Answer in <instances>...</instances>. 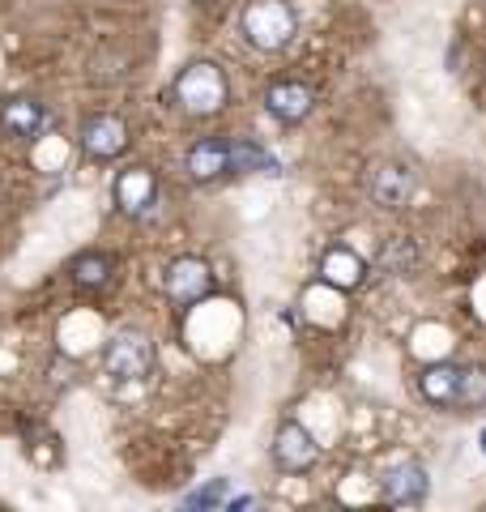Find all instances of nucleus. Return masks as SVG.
I'll return each instance as SVG.
<instances>
[{"instance_id":"nucleus-1","label":"nucleus","mask_w":486,"mask_h":512,"mask_svg":"<svg viewBox=\"0 0 486 512\" xmlns=\"http://www.w3.org/2000/svg\"><path fill=\"white\" fill-rule=\"evenodd\" d=\"M231 99V82L226 73L218 69L214 60H192L180 69V77L171 82V103L184 111V116H197V120H209L218 116Z\"/></svg>"},{"instance_id":"nucleus-2","label":"nucleus","mask_w":486,"mask_h":512,"mask_svg":"<svg viewBox=\"0 0 486 512\" xmlns=\"http://www.w3.org/2000/svg\"><path fill=\"white\" fill-rule=\"evenodd\" d=\"M239 30L256 52H282V47L295 39L299 18L286 0H248L239 13Z\"/></svg>"},{"instance_id":"nucleus-3","label":"nucleus","mask_w":486,"mask_h":512,"mask_svg":"<svg viewBox=\"0 0 486 512\" xmlns=\"http://www.w3.org/2000/svg\"><path fill=\"white\" fill-rule=\"evenodd\" d=\"M154 342H150V333L145 329H133V325H124L116 329L107 338L103 346V372L111 380H145L154 372Z\"/></svg>"},{"instance_id":"nucleus-4","label":"nucleus","mask_w":486,"mask_h":512,"mask_svg":"<svg viewBox=\"0 0 486 512\" xmlns=\"http://www.w3.org/2000/svg\"><path fill=\"white\" fill-rule=\"evenodd\" d=\"M162 291L175 308H192V303H205L214 295V269L201 256H175L162 274Z\"/></svg>"},{"instance_id":"nucleus-5","label":"nucleus","mask_w":486,"mask_h":512,"mask_svg":"<svg viewBox=\"0 0 486 512\" xmlns=\"http://www.w3.org/2000/svg\"><path fill=\"white\" fill-rule=\"evenodd\" d=\"M128 124L124 116H116V111H99V116H90L86 124H81V150H86L90 163H116V158L128 150Z\"/></svg>"},{"instance_id":"nucleus-6","label":"nucleus","mask_w":486,"mask_h":512,"mask_svg":"<svg viewBox=\"0 0 486 512\" xmlns=\"http://www.w3.org/2000/svg\"><path fill=\"white\" fill-rule=\"evenodd\" d=\"M320 461V444L299 419H286L273 436V466L282 474H307Z\"/></svg>"},{"instance_id":"nucleus-7","label":"nucleus","mask_w":486,"mask_h":512,"mask_svg":"<svg viewBox=\"0 0 486 512\" xmlns=\"http://www.w3.org/2000/svg\"><path fill=\"white\" fill-rule=\"evenodd\" d=\"M427 491H431V478L418 461H397V466H388L380 478V495H384V504H393V508H418L427 500Z\"/></svg>"},{"instance_id":"nucleus-8","label":"nucleus","mask_w":486,"mask_h":512,"mask_svg":"<svg viewBox=\"0 0 486 512\" xmlns=\"http://www.w3.org/2000/svg\"><path fill=\"white\" fill-rule=\"evenodd\" d=\"M312 107H316V90L295 82V77H282V82H273L265 90V111L278 124H303L312 116Z\"/></svg>"},{"instance_id":"nucleus-9","label":"nucleus","mask_w":486,"mask_h":512,"mask_svg":"<svg viewBox=\"0 0 486 512\" xmlns=\"http://www.w3.org/2000/svg\"><path fill=\"white\" fill-rule=\"evenodd\" d=\"M116 205L128 214V218H141L150 214V205L158 201V175L150 167H128L116 175Z\"/></svg>"},{"instance_id":"nucleus-10","label":"nucleus","mask_w":486,"mask_h":512,"mask_svg":"<svg viewBox=\"0 0 486 512\" xmlns=\"http://www.w3.org/2000/svg\"><path fill=\"white\" fill-rule=\"evenodd\" d=\"M184 167L197 184H214L222 175H235L231 171V137H201L197 146L188 150Z\"/></svg>"},{"instance_id":"nucleus-11","label":"nucleus","mask_w":486,"mask_h":512,"mask_svg":"<svg viewBox=\"0 0 486 512\" xmlns=\"http://www.w3.org/2000/svg\"><path fill=\"white\" fill-rule=\"evenodd\" d=\"M461 384H465L461 363H427L423 376H418V393H423V402L440 406V410H457Z\"/></svg>"},{"instance_id":"nucleus-12","label":"nucleus","mask_w":486,"mask_h":512,"mask_svg":"<svg viewBox=\"0 0 486 512\" xmlns=\"http://www.w3.org/2000/svg\"><path fill=\"white\" fill-rule=\"evenodd\" d=\"M320 282L337 286V291H359V286L367 282V261L359 252H354L350 244H333L329 252L320 256Z\"/></svg>"},{"instance_id":"nucleus-13","label":"nucleus","mask_w":486,"mask_h":512,"mask_svg":"<svg viewBox=\"0 0 486 512\" xmlns=\"http://www.w3.org/2000/svg\"><path fill=\"white\" fill-rule=\"evenodd\" d=\"M414 197V171L401 163H380L371 171V201L380 210H401L405 201Z\"/></svg>"},{"instance_id":"nucleus-14","label":"nucleus","mask_w":486,"mask_h":512,"mask_svg":"<svg viewBox=\"0 0 486 512\" xmlns=\"http://www.w3.org/2000/svg\"><path fill=\"white\" fill-rule=\"evenodd\" d=\"M43 124H47V111L35 99H9L0 107V133L9 137H39Z\"/></svg>"},{"instance_id":"nucleus-15","label":"nucleus","mask_w":486,"mask_h":512,"mask_svg":"<svg viewBox=\"0 0 486 512\" xmlns=\"http://www.w3.org/2000/svg\"><path fill=\"white\" fill-rule=\"evenodd\" d=\"M231 171L235 175H256V171H265V175H278V158H273L261 141H252V137H231Z\"/></svg>"},{"instance_id":"nucleus-16","label":"nucleus","mask_w":486,"mask_h":512,"mask_svg":"<svg viewBox=\"0 0 486 512\" xmlns=\"http://www.w3.org/2000/svg\"><path fill=\"white\" fill-rule=\"evenodd\" d=\"M69 274L73 282L81 286V291H103V286L111 282V256L107 252H77L69 261Z\"/></svg>"},{"instance_id":"nucleus-17","label":"nucleus","mask_w":486,"mask_h":512,"mask_svg":"<svg viewBox=\"0 0 486 512\" xmlns=\"http://www.w3.org/2000/svg\"><path fill=\"white\" fill-rule=\"evenodd\" d=\"M482 406H486V367L465 363V384H461L457 410H482Z\"/></svg>"},{"instance_id":"nucleus-18","label":"nucleus","mask_w":486,"mask_h":512,"mask_svg":"<svg viewBox=\"0 0 486 512\" xmlns=\"http://www.w3.org/2000/svg\"><path fill=\"white\" fill-rule=\"evenodd\" d=\"M231 500V483H226V478H209L205 487H197L192 495H184V508H218V504H226Z\"/></svg>"},{"instance_id":"nucleus-19","label":"nucleus","mask_w":486,"mask_h":512,"mask_svg":"<svg viewBox=\"0 0 486 512\" xmlns=\"http://www.w3.org/2000/svg\"><path fill=\"white\" fill-rule=\"evenodd\" d=\"M478 444H482V453H486V427H482V436H478Z\"/></svg>"}]
</instances>
